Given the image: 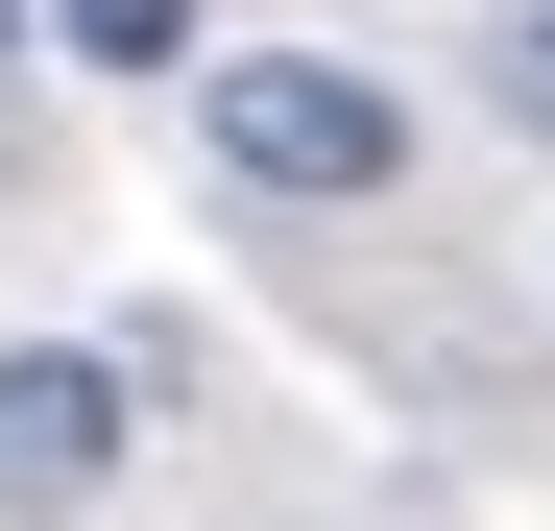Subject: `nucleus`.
<instances>
[{"instance_id":"nucleus-1","label":"nucleus","mask_w":555,"mask_h":531,"mask_svg":"<svg viewBox=\"0 0 555 531\" xmlns=\"http://www.w3.org/2000/svg\"><path fill=\"white\" fill-rule=\"evenodd\" d=\"M194 145L242 169V194H387V169H411V98L338 73V49H218L194 73Z\"/></svg>"},{"instance_id":"nucleus-2","label":"nucleus","mask_w":555,"mask_h":531,"mask_svg":"<svg viewBox=\"0 0 555 531\" xmlns=\"http://www.w3.org/2000/svg\"><path fill=\"white\" fill-rule=\"evenodd\" d=\"M121 483V363H0V507Z\"/></svg>"},{"instance_id":"nucleus-3","label":"nucleus","mask_w":555,"mask_h":531,"mask_svg":"<svg viewBox=\"0 0 555 531\" xmlns=\"http://www.w3.org/2000/svg\"><path fill=\"white\" fill-rule=\"evenodd\" d=\"M49 49H98V73H194V0H25Z\"/></svg>"},{"instance_id":"nucleus-4","label":"nucleus","mask_w":555,"mask_h":531,"mask_svg":"<svg viewBox=\"0 0 555 531\" xmlns=\"http://www.w3.org/2000/svg\"><path fill=\"white\" fill-rule=\"evenodd\" d=\"M507 98H531V121H555V0H531V25H507Z\"/></svg>"},{"instance_id":"nucleus-5","label":"nucleus","mask_w":555,"mask_h":531,"mask_svg":"<svg viewBox=\"0 0 555 531\" xmlns=\"http://www.w3.org/2000/svg\"><path fill=\"white\" fill-rule=\"evenodd\" d=\"M0 49H25V0H0Z\"/></svg>"}]
</instances>
